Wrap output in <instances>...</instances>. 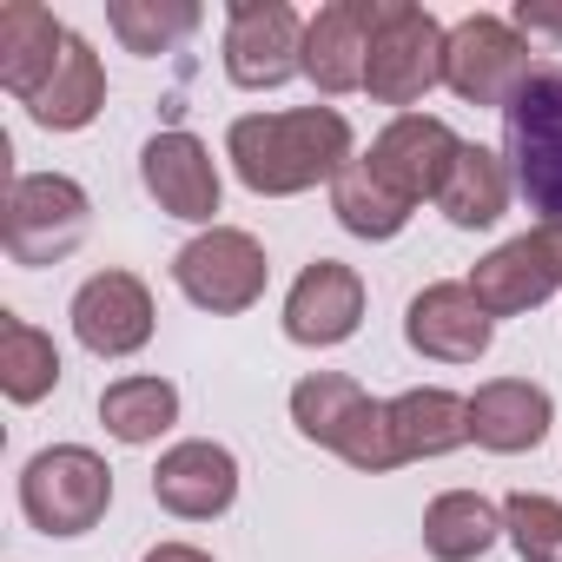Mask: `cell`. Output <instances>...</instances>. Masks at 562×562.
Wrapping results in <instances>:
<instances>
[{
	"label": "cell",
	"mask_w": 562,
	"mask_h": 562,
	"mask_svg": "<svg viewBox=\"0 0 562 562\" xmlns=\"http://www.w3.org/2000/svg\"><path fill=\"white\" fill-rule=\"evenodd\" d=\"M232 172L258 199H292L318 179H338L351 166V120L338 106H299V113H245L225 133Z\"/></svg>",
	"instance_id": "obj_1"
},
{
	"label": "cell",
	"mask_w": 562,
	"mask_h": 562,
	"mask_svg": "<svg viewBox=\"0 0 562 562\" xmlns=\"http://www.w3.org/2000/svg\"><path fill=\"white\" fill-rule=\"evenodd\" d=\"M292 424L305 443L318 450H338L351 470L364 476H384L397 470V437H391V404H371L364 384L338 378V371H312L292 384Z\"/></svg>",
	"instance_id": "obj_2"
},
{
	"label": "cell",
	"mask_w": 562,
	"mask_h": 562,
	"mask_svg": "<svg viewBox=\"0 0 562 562\" xmlns=\"http://www.w3.org/2000/svg\"><path fill=\"white\" fill-rule=\"evenodd\" d=\"M503 146L529 212H542V225L562 232V74H529L516 87V100L503 106Z\"/></svg>",
	"instance_id": "obj_3"
},
{
	"label": "cell",
	"mask_w": 562,
	"mask_h": 562,
	"mask_svg": "<svg viewBox=\"0 0 562 562\" xmlns=\"http://www.w3.org/2000/svg\"><path fill=\"white\" fill-rule=\"evenodd\" d=\"M87 186L67 172H14L8 205H0V245L14 265H60L87 238Z\"/></svg>",
	"instance_id": "obj_4"
},
{
	"label": "cell",
	"mask_w": 562,
	"mask_h": 562,
	"mask_svg": "<svg viewBox=\"0 0 562 562\" xmlns=\"http://www.w3.org/2000/svg\"><path fill=\"white\" fill-rule=\"evenodd\" d=\"M113 503V470L87 443H54L21 470V509L41 536H87Z\"/></svg>",
	"instance_id": "obj_5"
},
{
	"label": "cell",
	"mask_w": 562,
	"mask_h": 562,
	"mask_svg": "<svg viewBox=\"0 0 562 562\" xmlns=\"http://www.w3.org/2000/svg\"><path fill=\"white\" fill-rule=\"evenodd\" d=\"M443 27L424 14L417 0H378V27H371V67L364 93L378 106H417L430 87H443Z\"/></svg>",
	"instance_id": "obj_6"
},
{
	"label": "cell",
	"mask_w": 562,
	"mask_h": 562,
	"mask_svg": "<svg viewBox=\"0 0 562 562\" xmlns=\"http://www.w3.org/2000/svg\"><path fill=\"white\" fill-rule=\"evenodd\" d=\"M265 278H271L265 245H258L251 232H238V225H212V232H199L192 245H179V258H172V285H179L199 312H212V318L251 312V305L265 299Z\"/></svg>",
	"instance_id": "obj_7"
},
{
	"label": "cell",
	"mask_w": 562,
	"mask_h": 562,
	"mask_svg": "<svg viewBox=\"0 0 562 562\" xmlns=\"http://www.w3.org/2000/svg\"><path fill=\"white\" fill-rule=\"evenodd\" d=\"M529 74V41L496 14H470L443 41V87L470 106H509Z\"/></svg>",
	"instance_id": "obj_8"
},
{
	"label": "cell",
	"mask_w": 562,
	"mask_h": 562,
	"mask_svg": "<svg viewBox=\"0 0 562 562\" xmlns=\"http://www.w3.org/2000/svg\"><path fill=\"white\" fill-rule=\"evenodd\" d=\"M225 74L245 93H271L305 74V21L285 0H238L225 14Z\"/></svg>",
	"instance_id": "obj_9"
},
{
	"label": "cell",
	"mask_w": 562,
	"mask_h": 562,
	"mask_svg": "<svg viewBox=\"0 0 562 562\" xmlns=\"http://www.w3.org/2000/svg\"><path fill=\"white\" fill-rule=\"evenodd\" d=\"M470 292L490 318H516V312H536L542 299L562 292V232L536 225L509 245H496L490 258L470 265Z\"/></svg>",
	"instance_id": "obj_10"
},
{
	"label": "cell",
	"mask_w": 562,
	"mask_h": 562,
	"mask_svg": "<svg viewBox=\"0 0 562 562\" xmlns=\"http://www.w3.org/2000/svg\"><path fill=\"white\" fill-rule=\"evenodd\" d=\"M457 153H463V139H457L443 120H430V113H397V120L371 139L364 166H371L404 205H417V199H437V192H443Z\"/></svg>",
	"instance_id": "obj_11"
},
{
	"label": "cell",
	"mask_w": 562,
	"mask_h": 562,
	"mask_svg": "<svg viewBox=\"0 0 562 562\" xmlns=\"http://www.w3.org/2000/svg\"><path fill=\"white\" fill-rule=\"evenodd\" d=\"M364 325V278L338 258H318L299 271V285L285 299V338L305 351H331Z\"/></svg>",
	"instance_id": "obj_12"
},
{
	"label": "cell",
	"mask_w": 562,
	"mask_h": 562,
	"mask_svg": "<svg viewBox=\"0 0 562 562\" xmlns=\"http://www.w3.org/2000/svg\"><path fill=\"white\" fill-rule=\"evenodd\" d=\"M153 503L186 516V522H212L238 503V457L212 437H192V443H172L153 470Z\"/></svg>",
	"instance_id": "obj_13"
},
{
	"label": "cell",
	"mask_w": 562,
	"mask_h": 562,
	"mask_svg": "<svg viewBox=\"0 0 562 562\" xmlns=\"http://www.w3.org/2000/svg\"><path fill=\"white\" fill-rule=\"evenodd\" d=\"M74 338L93 358H133L153 338V292L133 271H100L74 292Z\"/></svg>",
	"instance_id": "obj_14"
},
{
	"label": "cell",
	"mask_w": 562,
	"mask_h": 562,
	"mask_svg": "<svg viewBox=\"0 0 562 562\" xmlns=\"http://www.w3.org/2000/svg\"><path fill=\"white\" fill-rule=\"evenodd\" d=\"M139 179H146V192L159 199V212H172V218L212 232V212H218V166H212L205 139H192V133H153V139L139 146Z\"/></svg>",
	"instance_id": "obj_15"
},
{
	"label": "cell",
	"mask_w": 562,
	"mask_h": 562,
	"mask_svg": "<svg viewBox=\"0 0 562 562\" xmlns=\"http://www.w3.org/2000/svg\"><path fill=\"white\" fill-rule=\"evenodd\" d=\"M404 338L417 358H437V364H476L496 338V318L476 305L470 285H424L404 312Z\"/></svg>",
	"instance_id": "obj_16"
},
{
	"label": "cell",
	"mask_w": 562,
	"mask_h": 562,
	"mask_svg": "<svg viewBox=\"0 0 562 562\" xmlns=\"http://www.w3.org/2000/svg\"><path fill=\"white\" fill-rule=\"evenodd\" d=\"M371 27L378 0H331L305 21V80L318 93H358L371 67Z\"/></svg>",
	"instance_id": "obj_17"
},
{
	"label": "cell",
	"mask_w": 562,
	"mask_h": 562,
	"mask_svg": "<svg viewBox=\"0 0 562 562\" xmlns=\"http://www.w3.org/2000/svg\"><path fill=\"white\" fill-rule=\"evenodd\" d=\"M67 34L74 27H60L41 0H8V8H0V87L21 106L54 80V67L67 54Z\"/></svg>",
	"instance_id": "obj_18"
},
{
	"label": "cell",
	"mask_w": 562,
	"mask_h": 562,
	"mask_svg": "<svg viewBox=\"0 0 562 562\" xmlns=\"http://www.w3.org/2000/svg\"><path fill=\"white\" fill-rule=\"evenodd\" d=\"M549 417H555V404H549V391L529 384V378H490V384L470 397V437H476L483 450H496V457L536 450V443L549 437Z\"/></svg>",
	"instance_id": "obj_19"
},
{
	"label": "cell",
	"mask_w": 562,
	"mask_h": 562,
	"mask_svg": "<svg viewBox=\"0 0 562 562\" xmlns=\"http://www.w3.org/2000/svg\"><path fill=\"white\" fill-rule=\"evenodd\" d=\"M100 106H106V74H100V54H93L80 34H67V54H60L54 80L27 100V113H34L47 133H80V126H93V120H100Z\"/></svg>",
	"instance_id": "obj_20"
},
{
	"label": "cell",
	"mask_w": 562,
	"mask_h": 562,
	"mask_svg": "<svg viewBox=\"0 0 562 562\" xmlns=\"http://www.w3.org/2000/svg\"><path fill=\"white\" fill-rule=\"evenodd\" d=\"M391 437H397V457H404V463L443 457V450L470 443V397L437 391V384L404 391V397H391Z\"/></svg>",
	"instance_id": "obj_21"
},
{
	"label": "cell",
	"mask_w": 562,
	"mask_h": 562,
	"mask_svg": "<svg viewBox=\"0 0 562 562\" xmlns=\"http://www.w3.org/2000/svg\"><path fill=\"white\" fill-rule=\"evenodd\" d=\"M496 536H503V509L476 490H443L424 509V549L437 562H476Z\"/></svg>",
	"instance_id": "obj_22"
},
{
	"label": "cell",
	"mask_w": 562,
	"mask_h": 562,
	"mask_svg": "<svg viewBox=\"0 0 562 562\" xmlns=\"http://www.w3.org/2000/svg\"><path fill=\"white\" fill-rule=\"evenodd\" d=\"M437 205H443V218H450L457 232L496 225L503 205H509V172H503V159H496L490 146H463L457 166H450V179H443V192H437Z\"/></svg>",
	"instance_id": "obj_23"
},
{
	"label": "cell",
	"mask_w": 562,
	"mask_h": 562,
	"mask_svg": "<svg viewBox=\"0 0 562 562\" xmlns=\"http://www.w3.org/2000/svg\"><path fill=\"white\" fill-rule=\"evenodd\" d=\"M100 424L120 437V443H159L172 424H179V391L166 378H120L100 391Z\"/></svg>",
	"instance_id": "obj_24"
},
{
	"label": "cell",
	"mask_w": 562,
	"mask_h": 562,
	"mask_svg": "<svg viewBox=\"0 0 562 562\" xmlns=\"http://www.w3.org/2000/svg\"><path fill=\"white\" fill-rule=\"evenodd\" d=\"M60 384V351L47 331H34L27 318L0 312V391L14 404H41L47 391Z\"/></svg>",
	"instance_id": "obj_25"
},
{
	"label": "cell",
	"mask_w": 562,
	"mask_h": 562,
	"mask_svg": "<svg viewBox=\"0 0 562 562\" xmlns=\"http://www.w3.org/2000/svg\"><path fill=\"white\" fill-rule=\"evenodd\" d=\"M331 212H338V225L358 232V238H397V232L411 225V205H404L364 159H351V166L331 179Z\"/></svg>",
	"instance_id": "obj_26"
},
{
	"label": "cell",
	"mask_w": 562,
	"mask_h": 562,
	"mask_svg": "<svg viewBox=\"0 0 562 562\" xmlns=\"http://www.w3.org/2000/svg\"><path fill=\"white\" fill-rule=\"evenodd\" d=\"M106 27L126 41V54H166L199 27V8L192 0H113Z\"/></svg>",
	"instance_id": "obj_27"
},
{
	"label": "cell",
	"mask_w": 562,
	"mask_h": 562,
	"mask_svg": "<svg viewBox=\"0 0 562 562\" xmlns=\"http://www.w3.org/2000/svg\"><path fill=\"white\" fill-rule=\"evenodd\" d=\"M503 536L516 542L522 562H562V503L536 496V490H516L503 503Z\"/></svg>",
	"instance_id": "obj_28"
},
{
	"label": "cell",
	"mask_w": 562,
	"mask_h": 562,
	"mask_svg": "<svg viewBox=\"0 0 562 562\" xmlns=\"http://www.w3.org/2000/svg\"><path fill=\"white\" fill-rule=\"evenodd\" d=\"M509 27H516L522 41H529V34H549V41H562V8H555V0H516Z\"/></svg>",
	"instance_id": "obj_29"
},
{
	"label": "cell",
	"mask_w": 562,
	"mask_h": 562,
	"mask_svg": "<svg viewBox=\"0 0 562 562\" xmlns=\"http://www.w3.org/2000/svg\"><path fill=\"white\" fill-rule=\"evenodd\" d=\"M139 562H212L205 549H192V542H159V549H146Z\"/></svg>",
	"instance_id": "obj_30"
}]
</instances>
